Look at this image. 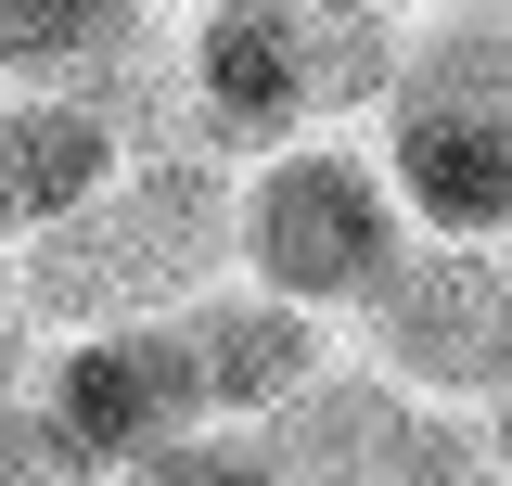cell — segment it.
I'll list each match as a JSON object with an SVG mask.
<instances>
[{
	"mask_svg": "<svg viewBox=\"0 0 512 486\" xmlns=\"http://www.w3.org/2000/svg\"><path fill=\"white\" fill-rule=\"evenodd\" d=\"M231 256V180L192 141H141L103 205H77L64 231L0 256V295L26 333H128V320H180L218 295Z\"/></svg>",
	"mask_w": 512,
	"mask_h": 486,
	"instance_id": "obj_1",
	"label": "cell"
},
{
	"mask_svg": "<svg viewBox=\"0 0 512 486\" xmlns=\"http://www.w3.org/2000/svg\"><path fill=\"white\" fill-rule=\"evenodd\" d=\"M231 256H244V295L295 307V320L372 307L397 282V256H410L384 154H359V141H282V154H256V180L231 192Z\"/></svg>",
	"mask_w": 512,
	"mask_h": 486,
	"instance_id": "obj_2",
	"label": "cell"
},
{
	"mask_svg": "<svg viewBox=\"0 0 512 486\" xmlns=\"http://www.w3.org/2000/svg\"><path fill=\"white\" fill-rule=\"evenodd\" d=\"M359 371H384L423 410L512 397V243H410L397 282L359 307Z\"/></svg>",
	"mask_w": 512,
	"mask_h": 486,
	"instance_id": "obj_3",
	"label": "cell"
},
{
	"mask_svg": "<svg viewBox=\"0 0 512 486\" xmlns=\"http://www.w3.org/2000/svg\"><path fill=\"white\" fill-rule=\"evenodd\" d=\"M167 90H180L192 154H282L308 128V13H282V0L180 13L167 26Z\"/></svg>",
	"mask_w": 512,
	"mask_h": 486,
	"instance_id": "obj_4",
	"label": "cell"
},
{
	"mask_svg": "<svg viewBox=\"0 0 512 486\" xmlns=\"http://www.w3.org/2000/svg\"><path fill=\"white\" fill-rule=\"evenodd\" d=\"M39 423L90 461V474H116L141 448H167V435H205V384H192V333L180 320H128V333H64L52 359H39Z\"/></svg>",
	"mask_w": 512,
	"mask_h": 486,
	"instance_id": "obj_5",
	"label": "cell"
},
{
	"mask_svg": "<svg viewBox=\"0 0 512 486\" xmlns=\"http://www.w3.org/2000/svg\"><path fill=\"white\" fill-rule=\"evenodd\" d=\"M384 192L436 243H512V116H487V103H384Z\"/></svg>",
	"mask_w": 512,
	"mask_h": 486,
	"instance_id": "obj_6",
	"label": "cell"
},
{
	"mask_svg": "<svg viewBox=\"0 0 512 486\" xmlns=\"http://www.w3.org/2000/svg\"><path fill=\"white\" fill-rule=\"evenodd\" d=\"M128 167V128L64 90H0V243L64 231L77 205H103Z\"/></svg>",
	"mask_w": 512,
	"mask_h": 486,
	"instance_id": "obj_7",
	"label": "cell"
},
{
	"mask_svg": "<svg viewBox=\"0 0 512 486\" xmlns=\"http://www.w3.org/2000/svg\"><path fill=\"white\" fill-rule=\"evenodd\" d=\"M192 333V384H205V423H269V410H295L320 371H333V333L320 320H295V307L244 295V282H218L205 307H180Z\"/></svg>",
	"mask_w": 512,
	"mask_h": 486,
	"instance_id": "obj_8",
	"label": "cell"
},
{
	"mask_svg": "<svg viewBox=\"0 0 512 486\" xmlns=\"http://www.w3.org/2000/svg\"><path fill=\"white\" fill-rule=\"evenodd\" d=\"M103 486H269V448H256L244 423H205V435H167V448L116 461Z\"/></svg>",
	"mask_w": 512,
	"mask_h": 486,
	"instance_id": "obj_9",
	"label": "cell"
},
{
	"mask_svg": "<svg viewBox=\"0 0 512 486\" xmlns=\"http://www.w3.org/2000/svg\"><path fill=\"white\" fill-rule=\"evenodd\" d=\"M474 448H487V486H512V397H487V410H474Z\"/></svg>",
	"mask_w": 512,
	"mask_h": 486,
	"instance_id": "obj_10",
	"label": "cell"
},
{
	"mask_svg": "<svg viewBox=\"0 0 512 486\" xmlns=\"http://www.w3.org/2000/svg\"><path fill=\"white\" fill-rule=\"evenodd\" d=\"M26 397V320H13V295H0V410Z\"/></svg>",
	"mask_w": 512,
	"mask_h": 486,
	"instance_id": "obj_11",
	"label": "cell"
}]
</instances>
